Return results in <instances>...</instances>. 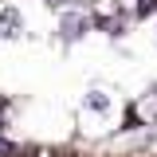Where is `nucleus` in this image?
<instances>
[{
    "instance_id": "obj_1",
    "label": "nucleus",
    "mask_w": 157,
    "mask_h": 157,
    "mask_svg": "<svg viewBox=\"0 0 157 157\" xmlns=\"http://www.w3.org/2000/svg\"><path fill=\"white\" fill-rule=\"evenodd\" d=\"M0 36H20V12L16 8H4L0 12Z\"/></svg>"
}]
</instances>
